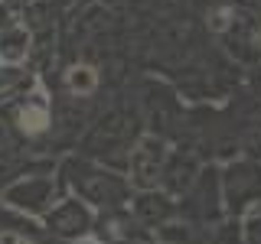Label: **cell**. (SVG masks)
Segmentation results:
<instances>
[{
    "label": "cell",
    "mask_w": 261,
    "mask_h": 244,
    "mask_svg": "<svg viewBox=\"0 0 261 244\" xmlns=\"http://www.w3.org/2000/svg\"><path fill=\"white\" fill-rule=\"evenodd\" d=\"M23 127L39 130V127H43V111H30V114H23Z\"/></svg>",
    "instance_id": "cell-1"
}]
</instances>
